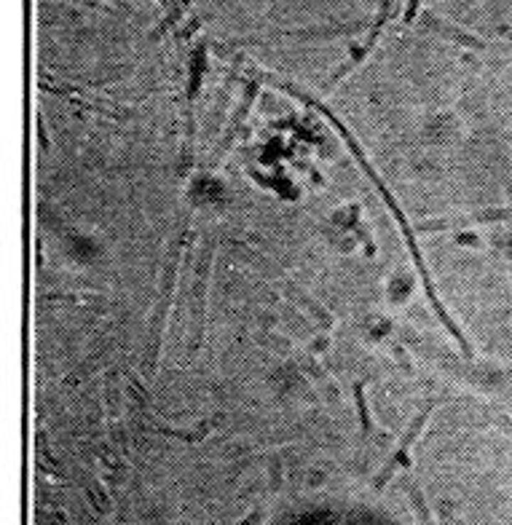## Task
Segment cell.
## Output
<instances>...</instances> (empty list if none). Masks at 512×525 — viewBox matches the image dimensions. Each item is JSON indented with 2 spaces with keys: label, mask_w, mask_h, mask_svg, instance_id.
Masks as SVG:
<instances>
[{
  "label": "cell",
  "mask_w": 512,
  "mask_h": 525,
  "mask_svg": "<svg viewBox=\"0 0 512 525\" xmlns=\"http://www.w3.org/2000/svg\"><path fill=\"white\" fill-rule=\"evenodd\" d=\"M271 81H274V78H271ZM274 86H279V89H284L287 94H292V97H298L301 102H306L309 107H314V110H319V113H322V116H325L327 121H330V124L336 126L338 134L343 137V142L349 145V151L354 153V158H357V163H360L362 169H365V175L370 177V183L375 185V190L381 193V199L386 201V207L392 210V215H395L397 225L402 228V234H405V242H407V249H410V255H413V263H416V269H419V276L424 279V290H427V298H430V303H432V308H434V314H437V319H440L442 325H445V330H448V332L454 335L456 343L462 346V351H464L466 357H472V346H469V340H466V335L462 332V330H459V325L454 322V316H451L448 311H445V305L440 303V298H437V292H434V284H432L430 271H427V266H424V255H421L419 244H416V239H413V228L407 225L405 212L400 210V204L395 201V196H392V190L386 188L384 180H381V177L375 175V169H373L370 161H368V156H365V151H362V145H360L357 140H354V134L349 131V126H346V124H343V121H341V118H338L336 113L330 110V107L322 105L319 99H314L311 94H306L303 89H298V86H292V83H284V81H274Z\"/></svg>",
  "instance_id": "cell-1"
},
{
  "label": "cell",
  "mask_w": 512,
  "mask_h": 525,
  "mask_svg": "<svg viewBox=\"0 0 512 525\" xmlns=\"http://www.w3.org/2000/svg\"><path fill=\"white\" fill-rule=\"evenodd\" d=\"M186 242H188V231H183V236H180V239L175 242V247L169 249V257H166V263H164L161 284H159V295H156L153 316H151V322H148V325H151L148 327V349H145V367H148V373H156V364H159L164 330H166V316H169L172 298H175L177 271H180V257H183Z\"/></svg>",
  "instance_id": "cell-2"
},
{
  "label": "cell",
  "mask_w": 512,
  "mask_h": 525,
  "mask_svg": "<svg viewBox=\"0 0 512 525\" xmlns=\"http://www.w3.org/2000/svg\"><path fill=\"white\" fill-rule=\"evenodd\" d=\"M212 255L215 247L207 242L201 247V255L196 260L193 274V295H191V354H196L204 343V325H207V290H210Z\"/></svg>",
  "instance_id": "cell-3"
},
{
  "label": "cell",
  "mask_w": 512,
  "mask_h": 525,
  "mask_svg": "<svg viewBox=\"0 0 512 525\" xmlns=\"http://www.w3.org/2000/svg\"><path fill=\"white\" fill-rule=\"evenodd\" d=\"M257 92H260V75L255 72V78H250V81L245 83V94H242V99H239V105H236V110H233V116H231V121H228L225 131H223V137H220V142H218V148H215V158H212L210 169L220 166L223 158L228 156L233 140H236V134L242 131L247 116H250V110H252V105H255Z\"/></svg>",
  "instance_id": "cell-4"
},
{
  "label": "cell",
  "mask_w": 512,
  "mask_h": 525,
  "mask_svg": "<svg viewBox=\"0 0 512 525\" xmlns=\"http://www.w3.org/2000/svg\"><path fill=\"white\" fill-rule=\"evenodd\" d=\"M434 405H437V399H430V402H427V405L419 410V416L410 421V426H407V432H405V437H402V443L397 445V450H395V455H392V461L386 464L384 472H381V475H378V480H375V485H378V488L384 485L386 480L392 477V472H395L397 467H407V450H410V445L416 443V437H419L421 429L427 426V421H430Z\"/></svg>",
  "instance_id": "cell-5"
},
{
  "label": "cell",
  "mask_w": 512,
  "mask_h": 525,
  "mask_svg": "<svg viewBox=\"0 0 512 525\" xmlns=\"http://www.w3.org/2000/svg\"><path fill=\"white\" fill-rule=\"evenodd\" d=\"M496 220H512V210H489L477 212V215H464V217H440V220L419 222L416 231L419 234H437V231H448V228H462V225H475V222H496Z\"/></svg>",
  "instance_id": "cell-6"
},
{
  "label": "cell",
  "mask_w": 512,
  "mask_h": 525,
  "mask_svg": "<svg viewBox=\"0 0 512 525\" xmlns=\"http://www.w3.org/2000/svg\"><path fill=\"white\" fill-rule=\"evenodd\" d=\"M362 30H365V22L333 24V27H306V30H282V33H271L266 40H274V38H292V40H330V38L354 36V33H362Z\"/></svg>",
  "instance_id": "cell-7"
},
{
  "label": "cell",
  "mask_w": 512,
  "mask_h": 525,
  "mask_svg": "<svg viewBox=\"0 0 512 525\" xmlns=\"http://www.w3.org/2000/svg\"><path fill=\"white\" fill-rule=\"evenodd\" d=\"M421 24L430 30V33H434V36L440 38H448V40H454V43H459V46H466V48H486V40H480L477 36H472V33H466V30H462V27H456V24L445 22V19H440V16H434V13L424 11L421 13Z\"/></svg>",
  "instance_id": "cell-8"
},
{
  "label": "cell",
  "mask_w": 512,
  "mask_h": 525,
  "mask_svg": "<svg viewBox=\"0 0 512 525\" xmlns=\"http://www.w3.org/2000/svg\"><path fill=\"white\" fill-rule=\"evenodd\" d=\"M392 9H395V0H381V9H378V16H375V22H373L370 33H368V38H365V43H362V48L370 54L373 46H375V40H378V36H381V30L386 27V22H389V16H392Z\"/></svg>",
  "instance_id": "cell-9"
},
{
  "label": "cell",
  "mask_w": 512,
  "mask_h": 525,
  "mask_svg": "<svg viewBox=\"0 0 512 525\" xmlns=\"http://www.w3.org/2000/svg\"><path fill=\"white\" fill-rule=\"evenodd\" d=\"M365 389H368V381H357L354 384V402H357V416H360V429L362 434L368 437L373 429V418L370 410H368V397H365Z\"/></svg>",
  "instance_id": "cell-10"
},
{
  "label": "cell",
  "mask_w": 512,
  "mask_h": 525,
  "mask_svg": "<svg viewBox=\"0 0 512 525\" xmlns=\"http://www.w3.org/2000/svg\"><path fill=\"white\" fill-rule=\"evenodd\" d=\"M191 3H193V0H175V3L169 6V11H166V16H164L161 22H159V27L153 30V38H161L164 33H166V30H172V27H175V24L180 22V16H183V13H186L188 9H191Z\"/></svg>",
  "instance_id": "cell-11"
},
{
  "label": "cell",
  "mask_w": 512,
  "mask_h": 525,
  "mask_svg": "<svg viewBox=\"0 0 512 525\" xmlns=\"http://www.w3.org/2000/svg\"><path fill=\"white\" fill-rule=\"evenodd\" d=\"M287 292H290L292 298H298V301H301V303L306 305V308H309L311 314L319 316V322H322V327H330V325H333V319H330V314H327V311H325V308H322L319 303H314V298H309V295H306V292H303L301 287H292V281H287Z\"/></svg>",
  "instance_id": "cell-12"
},
{
  "label": "cell",
  "mask_w": 512,
  "mask_h": 525,
  "mask_svg": "<svg viewBox=\"0 0 512 525\" xmlns=\"http://www.w3.org/2000/svg\"><path fill=\"white\" fill-rule=\"evenodd\" d=\"M419 6H421V0H407V9H405L402 22H405V24L413 22V19H416V13H419Z\"/></svg>",
  "instance_id": "cell-13"
},
{
  "label": "cell",
  "mask_w": 512,
  "mask_h": 525,
  "mask_svg": "<svg viewBox=\"0 0 512 525\" xmlns=\"http://www.w3.org/2000/svg\"><path fill=\"white\" fill-rule=\"evenodd\" d=\"M491 423H496L499 429H504V432L512 437V418H507V416H494V418H491Z\"/></svg>",
  "instance_id": "cell-14"
},
{
  "label": "cell",
  "mask_w": 512,
  "mask_h": 525,
  "mask_svg": "<svg viewBox=\"0 0 512 525\" xmlns=\"http://www.w3.org/2000/svg\"><path fill=\"white\" fill-rule=\"evenodd\" d=\"M38 137H41V148H43V151H48V134H46L43 116H38Z\"/></svg>",
  "instance_id": "cell-15"
},
{
  "label": "cell",
  "mask_w": 512,
  "mask_h": 525,
  "mask_svg": "<svg viewBox=\"0 0 512 525\" xmlns=\"http://www.w3.org/2000/svg\"><path fill=\"white\" fill-rule=\"evenodd\" d=\"M510 257H512V242H510ZM510 266H512V260H510Z\"/></svg>",
  "instance_id": "cell-16"
},
{
  "label": "cell",
  "mask_w": 512,
  "mask_h": 525,
  "mask_svg": "<svg viewBox=\"0 0 512 525\" xmlns=\"http://www.w3.org/2000/svg\"><path fill=\"white\" fill-rule=\"evenodd\" d=\"M164 3H169V0H164Z\"/></svg>",
  "instance_id": "cell-17"
}]
</instances>
